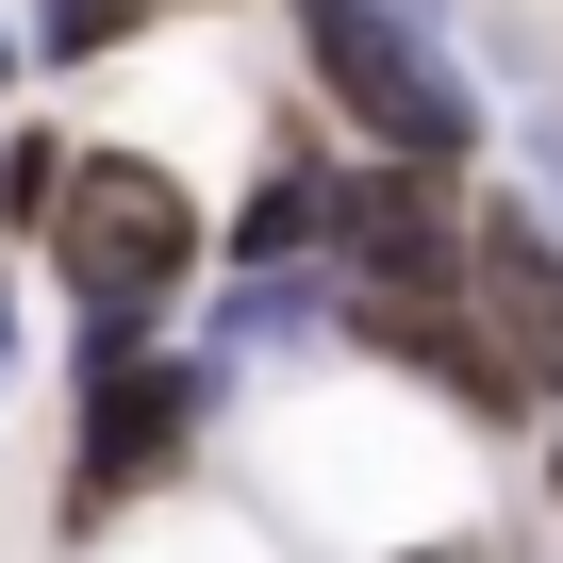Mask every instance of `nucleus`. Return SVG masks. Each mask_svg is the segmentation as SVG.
Segmentation results:
<instances>
[{
	"mask_svg": "<svg viewBox=\"0 0 563 563\" xmlns=\"http://www.w3.org/2000/svg\"><path fill=\"white\" fill-rule=\"evenodd\" d=\"M67 150H84V133H18V117H0V249H34V232H51Z\"/></svg>",
	"mask_w": 563,
	"mask_h": 563,
	"instance_id": "nucleus-9",
	"label": "nucleus"
},
{
	"mask_svg": "<svg viewBox=\"0 0 563 563\" xmlns=\"http://www.w3.org/2000/svg\"><path fill=\"white\" fill-rule=\"evenodd\" d=\"M166 18H183V0H34V18H18V67H100V51H133Z\"/></svg>",
	"mask_w": 563,
	"mask_h": 563,
	"instance_id": "nucleus-8",
	"label": "nucleus"
},
{
	"mask_svg": "<svg viewBox=\"0 0 563 563\" xmlns=\"http://www.w3.org/2000/svg\"><path fill=\"white\" fill-rule=\"evenodd\" d=\"M547 497H563V431H547Z\"/></svg>",
	"mask_w": 563,
	"mask_h": 563,
	"instance_id": "nucleus-14",
	"label": "nucleus"
},
{
	"mask_svg": "<svg viewBox=\"0 0 563 563\" xmlns=\"http://www.w3.org/2000/svg\"><path fill=\"white\" fill-rule=\"evenodd\" d=\"M514 166H530V183H514V199H530V216H547V232H563V117H530V133H514Z\"/></svg>",
	"mask_w": 563,
	"mask_h": 563,
	"instance_id": "nucleus-10",
	"label": "nucleus"
},
{
	"mask_svg": "<svg viewBox=\"0 0 563 563\" xmlns=\"http://www.w3.org/2000/svg\"><path fill=\"white\" fill-rule=\"evenodd\" d=\"M464 199L481 183H431V166L349 150L332 166V282H349V299H464Z\"/></svg>",
	"mask_w": 563,
	"mask_h": 563,
	"instance_id": "nucleus-4",
	"label": "nucleus"
},
{
	"mask_svg": "<svg viewBox=\"0 0 563 563\" xmlns=\"http://www.w3.org/2000/svg\"><path fill=\"white\" fill-rule=\"evenodd\" d=\"M464 316L497 332V365L530 382V415H563V232H547L514 183L464 199Z\"/></svg>",
	"mask_w": 563,
	"mask_h": 563,
	"instance_id": "nucleus-5",
	"label": "nucleus"
},
{
	"mask_svg": "<svg viewBox=\"0 0 563 563\" xmlns=\"http://www.w3.org/2000/svg\"><path fill=\"white\" fill-rule=\"evenodd\" d=\"M282 34H299V84H316V117H332L349 150H382V166H431V183H481L497 117H481V67H464V34L398 18V0H282Z\"/></svg>",
	"mask_w": 563,
	"mask_h": 563,
	"instance_id": "nucleus-2",
	"label": "nucleus"
},
{
	"mask_svg": "<svg viewBox=\"0 0 563 563\" xmlns=\"http://www.w3.org/2000/svg\"><path fill=\"white\" fill-rule=\"evenodd\" d=\"M183 18H199V0H183Z\"/></svg>",
	"mask_w": 563,
	"mask_h": 563,
	"instance_id": "nucleus-15",
	"label": "nucleus"
},
{
	"mask_svg": "<svg viewBox=\"0 0 563 563\" xmlns=\"http://www.w3.org/2000/svg\"><path fill=\"white\" fill-rule=\"evenodd\" d=\"M332 349H349V365L431 382V398H448V415H481V431H530V382L497 365V332H481L464 299H349V282H332Z\"/></svg>",
	"mask_w": 563,
	"mask_h": 563,
	"instance_id": "nucleus-6",
	"label": "nucleus"
},
{
	"mask_svg": "<svg viewBox=\"0 0 563 563\" xmlns=\"http://www.w3.org/2000/svg\"><path fill=\"white\" fill-rule=\"evenodd\" d=\"M0 100H18V18H0Z\"/></svg>",
	"mask_w": 563,
	"mask_h": 563,
	"instance_id": "nucleus-13",
	"label": "nucleus"
},
{
	"mask_svg": "<svg viewBox=\"0 0 563 563\" xmlns=\"http://www.w3.org/2000/svg\"><path fill=\"white\" fill-rule=\"evenodd\" d=\"M216 415H232V365H199V349H117V365H67V481H51V530L84 547V530H117L133 497H166L199 448H216Z\"/></svg>",
	"mask_w": 563,
	"mask_h": 563,
	"instance_id": "nucleus-3",
	"label": "nucleus"
},
{
	"mask_svg": "<svg viewBox=\"0 0 563 563\" xmlns=\"http://www.w3.org/2000/svg\"><path fill=\"white\" fill-rule=\"evenodd\" d=\"M34 265H51V299H67V365H117V349H150V332L199 299L216 216H199V183H183L166 150L84 133V150H67V199H51V232H34Z\"/></svg>",
	"mask_w": 563,
	"mask_h": 563,
	"instance_id": "nucleus-1",
	"label": "nucleus"
},
{
	"mask_svg": "<svg viewBox=\"0 0 563 563\" xmlns=\"http://www.w3.org/2000/svg\"><path fill=\"white\" fill-rule=\"evenodd\" d=\"M332 166H349V150H282V166L216 216V265H332Z\"/></svg>",
	"mask_w": 563,
	"mask_h": 563,
	"instance_id": "nucleus-7",
	"label": "nucleus"
},
{
	"mask_svg": "<svg viewBox=\"0 0 563 563\" xmlns=\"http://www.w3.org/2000/svg\"><path fill=\"white\" fill-rule=\"evenodd\" d=\"M0 382H18V282H0Z\"/></svg>",
	"mask_w": 563,
	"mask_h": 563,
	"instance_id": "nucleus-11",
	"label": "nucleus"
},
{
	"mask_svg": "<svg viewBox=\"0 0 563 563\" xmlns=\"http://www.w3.org/2000/svg\"><path fill=\"white\" fill-rule=\"evenodd\" d=\"M415 563H497V530H481V547H415Z\"/></svg>",
	"mask_w": 563,
	"mask_h": 563,
	"instance_id": "nucleus-12",
	"label": "nucleus"
}]
</instances>
